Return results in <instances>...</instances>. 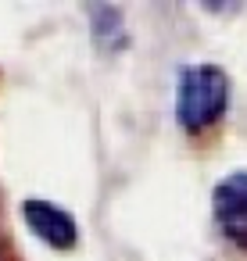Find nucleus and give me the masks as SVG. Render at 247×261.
I'll list each match as a JSON object with an SVG mask.
<instances>
[{
    "label": "nucleus",
    "mask_w": 247,
    "mask_h": 261,
    "mask_svg": "<svg viewBox=\"0 0 247 261\" xmlns=\"http://www.w3.org/2000/svg\"><path fill=\"white\" fill-rule=\"evenodd\" d=\"M93 33L101 40H108V33H111V40H118L122 36V15H118V8H93Z\"/></svg>",
    "instance_id": "20e7f679"
},
{
    "label": "nucleus",
    "mask_w": 247,
    "mask_h": 261,
    "mask_svg": "<svg viewBox=\"0 0 247 261\" xmlns=\"http://www.w3.org/2000/svg\"><path fill=\"white\" fill-rule=\"evenodd\" d=\"M229 75L218 65H186L176 83V118L186 133H204L229 108Z\"/></svg>",
    "instance_id": "f257e3e1"
},
{
    "label": "nucleus",
    "mask_w": 247,
    "mask_h": 261,
    "mask_svg": "<svg viewBox=\"0 0 247 261\" xmlns=\"http://www.w3.org/2000/svg\"><path fill=\"white\" fill-rule=\"evenodd\" d=\"M22 218H26V225L33 229V236H40L47 247H54V250H72L76 243H79V225H76V218L65 211V207H58V204H51V200H43V197H29V200H22Z\"/></svg>",
    "instance_id": "f03ea898"
},
{
    "label": "nucleus",
    "mask_w": 247,
    "mask_h": 261,
    "mask_svg": "<svg viewBox=\"0 0 247 261\" xmlns=\"http://www.w3.org/2000/svg\"><path fill=\"white\" fill-rule=\"evenodd\" d=\"M215 222L226 240H233L240 250H247V172H233L215 186L211 197Z\"/></svg>",
    "instance_id": "7ed1b4c3"
}]
</instances>
